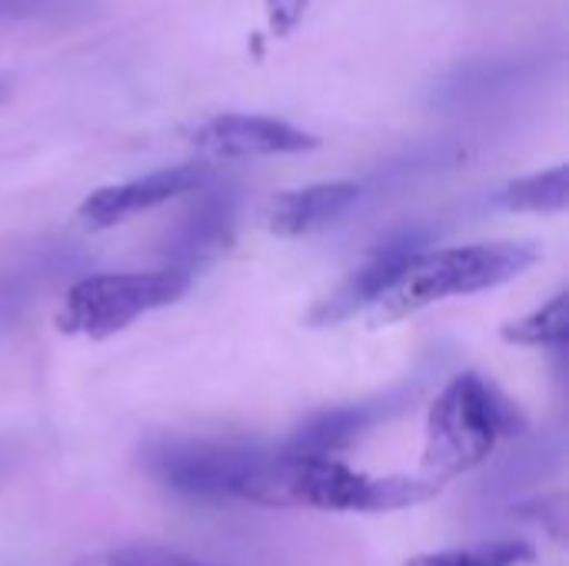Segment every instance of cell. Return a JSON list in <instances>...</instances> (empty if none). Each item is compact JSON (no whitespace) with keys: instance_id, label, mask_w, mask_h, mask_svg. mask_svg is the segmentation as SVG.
<instances>
[{"instance_id":"obj_8","label":"cell","mask_w":569,"mask_h":566,"mask_svg":"<svg viewBox=\"0 0 569 566\" xmlns=\"http://www.w3.org/2000/svg\"><path fill=\"white\" fill-rule=\"evenodd\" d=\"M237 234V193L230 187H203L197 203L170 227L163 240L167 267L193 277L203 264L220 257Z\"/></svg>"},{"instance_id":"obj_17","label":"cell","mask_w":569,"mask_h":566,"mask_svg":"<svg viewBox=\"0 0 569 566\" xmlns=\"http://www.w3.org/2000/svg\"><path fill=\"white\" fill-rule=\"evenodd\" d=\"M307 7H310V0H263V13H267L270 33L273 37H290L303 23Z\"/></svg>"},{"instance_id":"obj_18","label":"cell","mask_w":569,"mask_h":566,"mask_svg":"<svg viewBox=\"0 0 569 566\" xmlns=\"http://www.w3.org/2000/svg\"><path fill=\"white\" fill-rule=\"evenodd\" d=\"M7 100H10V87H7V83L0 80V103H7Z\"/></svg>"},{"instance_id":"obj_1","label":"cell","mask_w":569,"mask_h":566,"mask_svg":"<svg viewBox=\"0 0 569 566\" xmlns=\"http://www.w3.org/2000/svg\"><path fill=\"white\" fill-rule=\"evenodd\" d=\"M437 494L440 484L427 477H367L360 470H350L337 457H307L280 447L270 454L247 504L390 514L427 504Z\"/></svg>"},{"instance_id":"obj_10","label":"cell","mask_w":569,"mask_h":566,"mask_svg":"<svg viewBox=\"0 0 569 566\" xmlns=\"http://www.w3.org/2000/svg\"><path fill=\"white\" fill-rule=\"evenodd\" d=\"M417 254H423V237H420V234L390 237L387 244H380V247L373 250V257H370L357 274H350L327 300H320V304L310 310L307 324H310V327H337V324L350 320L353 314L367 310V307H370V304H373V300L403 274V267H407Z\"/></svg>"},{"instance_id":"obj_6","label":"cell","mask_w":569,"mask_h":566,"mask_svg":"<svg viewBox=\"0 0 569 566\" xmlns=\"http://www.w3.org/2000/svg\"><path fill=\"white\" fill-rule=\"evenodd\" d=\"M210 167L203 163H180V167H163V170H153V173H143V177H133V180H123V183H110V187H100L93 190L77 217L83 227L90 230H107V227H117L143 210H153L160 203H170L177 197H187V193H197L210 183Z\"/></svg>"},{"instance_id":"obj_5","label":"cell","mask_w":569,"mask_h":566,"mask_svg":"<svg viewBox=\"0 0 569 566\" xmlns=\"http://www.w3.org/2000/svg\"><path fill=\"white\" fill-rule=\"evenodd\" d=\"M193 277L177 267L130 270V274H90L70 284L57 327L70 337L107 340L127 330L137 317L177 304L190 290Z\"/></svg>"},{"instance_id":"obj_13","label":"cell","mask_w":569,"mask_h":566,"mask_svg":"<svg viewBox=\"0 0 569 566\" xmlns=\"http://www.w3.org/2000/svg\"><path fill=\"white\" fill-rule=\"evenodd\" d=\"M569 337V294H553L540 310L503 327V340L517 347H557L563 350Z\"/></svg>"},{"instance_id":"obj_14","label":"cell","mask_w":569,"mask_h":566,"mask_svg":"<svg viewBox=\"0 0 569 566\" xmlns=\"http://www.w3.org/2000/svg\"><path fill=\"white\" fill-rule=\"evenodd\" d=\"M533 554L537 550L527 540H493V544H473V547L413 557L407 566H520L530 564Z\"/></svg>"},{"instance_id":"obj_3","label":"cell","mask_w":569,"mask_h":566,"mask_svg":"<svg viewBox=\"0 0 569 566\" xmlns=\"http://www.w3.org/2000/svg\"><path fill=\"white\" fill-rule=\"evenodd\" d=\"M523 414L480 374H457L427 414L423 477L440 487L480 467L500 440L523 434Z\"/></svg>"},{"instance_id":"obj_9","label":"cell","mask_w":569,"mask_h":566,"mask_svg":"<svg viewBox=\"0 0 569 566\" xmlns=\"http://www.w3.org/2000/svg\"><path fill=\"white\" fill-rule=\"evenodd\" d=\"M413 390L400 387L360 404H343V407H330L313 414L290 440L283 450L290 454H307V457H337L343 450H350L357 440H363L377 424H387L390 417H397L407 404H410Z\"/></svg>"},{"instance_id":"obj_16","label":"cell","mask_w":569,"mask_h":566,"mask_svg":"<svg viewBox=\"0 0 569 566\" xmlns=\"http://www.w3.org/2000/svg\"><path fill=\"white\" fill-rule=\"evenodd\" d=\"M73 566H213L193 557H183L177 550L157 547V544H127V547H113L93 557H83Z\"/></svg>"},{"instance_id":"obj_15","label":"cell","mask_w":569,"mask_h":566,"mask_svg":"<svg viewBox=\"0 0 569 566\" xmlns=\"http://www.w3.org/2000/svg\"><path fill=\"white\" fill-rule=\"evenodd\" d=\"M97 13V0H0V27L7 23H77Z\"/></svg>"},{"instance_id":"obj_11","label":"cell","mask_w":569,"mask_h":566,"mask_svg":"<svg viewBox=\"0 0 569 566\" xmlns=\"http://www.w3.org/2000/svg\"><path fill=\"white\" fill-rule=\"evenodd\" d=\"M360 183L353 180H333V183H310L300 190H287L273 197L267 210V227L277 237H303L313 234L337 217H343L360 200Z\"/></svg>"},{"instance_id":"obj_4","label":"cell","mask_w":569,"mask_h":566,"mask_svg":"<svg viewBox=\"0 0 569 566\" xmlns=\"http://www.w3.org/2000/svg\"><path fill=\"white\" fill-rule=\"evenodd\" d=\"M270 454L253 440L160 437L140 447V467L173 494L247 504Z\"/></svg>"},{"instance_id":"obj_12","label":"cell","mask_w":569,"mask_h":566,"mask_svg":"<svg viewBox=\"0 0 569 566\" xmlns=\"http://www.w3.org/2000/svg\"><path fill=\"white\" fill-rule=\"evenodd\" d=\"M493 203L513 214H563L569 203V167L557 163L550 170L510 180Z\"/></svg>"},{"instance_id":"obj_2","label":"cell","mask_w":569,"mask_h":566,"mask_svg":"<svg viewBox=\"0 0 569 566\" xmlns=\"http://www.w3.org/2000/svg\"><path fill=\"white\" fill-rule=\"evenodd\" d=\"M537 260H540V247L527 244V240L423 250L367 307V320H370V327H387V324L420 314L423 307H430L437 300L493 290L507 280L527 274Z\"/></svg>"},{"instance_id":"obj_7","label":"cell","mask_w":569,"mask_h":566,"mask_svg":"<svg viewBox=\"0 0 569 566\" xmlns=\"http://www.w3.org/2000/svg\"><path fill=\"white\" fill-rule=\"evenodd\" d=\"M193 143L210 157L223 160H250V157H283L307 153L320 147V137L303 127L263 113H220L197 127Z\"/></svg>"}]
</instances>
